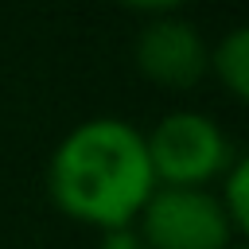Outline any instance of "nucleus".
Masks as SVG:
<instances>
[{
    "label": "nucleus",
    "mask_w": 249,
    "mask_h": 249,
    "mask_svg": "<svg viewBox=\"0 0 249 249\" xmlns=\"http://www.w3.org/2000/svg\"><path fill=\"white\" fill-rule=\"evenodd\" d=\"M218 183H222V187H218L214 198L222 202L230 226L241 233V230L249 226V163H245V156H237V160L226 167V175H222Z\"/></svg>",
    "instance_id": "423d86ee"
},
{
    "label": "nucleus",
    "mask_w": 249,
    "mask_h": 249,
    "mask_svg": "<svg viewBox=\"0 0 249 249\" xmlns=\"http://www.w3.org/2000/svg\"><path fill=\"white\" fill-rule=\"evenodd\" d=\"M206 66H214L218 82H222L237 101H245V97H249V31H245V27H233V31L214 47V54L206 58Z\"/></svg>",
    "instance_id": "39448f33"
},
{
    "label": "nucleus",
    "mask_w": 249,
    "mask_h": 249,
    "mask_svg": "<svg viewBox=\"0 0 249 249\" xmlns=\"http://www.w3.org/2000/svg\"><path fill=\"white\" fill-rule=\"evenodd\" d=\"M97 249H148V245H144V237L128 226V230H109Z\"/></svg>",
    "instance_id": "0eeeda50"
},
{
    "label": "nucleus",
    "mask_w": 249,
    "mask_h": 249,
    "mask_svg": "<svg viewBox=\"0 0 249 249\" xmlns=\"http://www.w3.org/2000/svg\"><path fill=\"white\" fill-rule=\"evenodd\" d=\"M136 233L148 249H230L237 237L214 191L198 187H156L136 218Z\"/></svg>",
    "instance_id": "7ed1b4c3"
},
{
    "label": "nucleus",
    "mask_w": 249,
    "mask_h": 249,
    "mask_svg": "<svg viewBox=\"0 0 249 249\" xmlns=\"http://www.w3.org/2000/svg\"><path fill=\"white\" fill-rule=\"evenodd\" d=\"M54 206L97 230H128L156 191L144 132L121 117H93L74 124L47 167Z\"/></svg>",
    "instance_id": "f257e3e1"
},
{
    "label": "nucleus",
    "mask_w": 249,
    "mask_h": 249,
    "mask_svg": "<svg viewBox=\"0 0 249 249\" xmlns=\"http://www.w3.org/2000/svg\"><path fill=\"white\" fill-rule=\"evenodd\" d=\"M148 163L156 175V187H198L218 183L226 167L241 156L230 136L195 109H175L156 121L152 132H144Z\"/></svg>",
    "instance_id": "f03ea898"
},
{
    "label": "nucleus",
    "mask_w": 249,
    "mask_h": 249,
    "mask_svg": "<svg viewBox=\"0 0 249 249\" xmlns=\"http://www.w3.org/2000/svg\"><path fill=\"white\" fill-rule=\"evenodd\" d=\"M230 249H249V245H241V241H233V245H230Z\"/></svg>",
    "instance_id": "6e6552de"
},
{
    "label": "nucleus",
    "mask_w": 249,
    "mask_h": 249,
    "mask_svg": "<svg viewBox=\"0 0 249 249\" xmlns=\"http://www.w3.org/2000/svg\"><path fill=\"white\" fill-rule=\"evenodd\" d=\"M206 58H210V51H206L198 27L179 16H156L136 39L140 74L160 86H171V89L195 86L206 74Z\"/></svg>",
    "instance_id": "20e7f679"
}]
</instances>
